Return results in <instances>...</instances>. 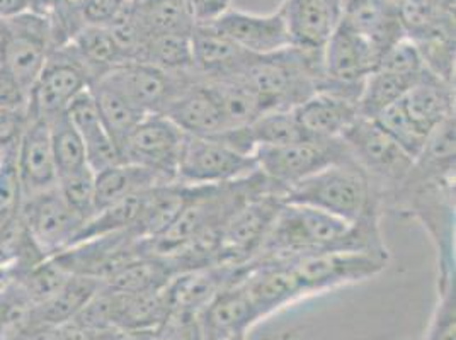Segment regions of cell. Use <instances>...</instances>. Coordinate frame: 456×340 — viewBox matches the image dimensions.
Wrapping results in <instances>:
<instances>
[{"mask_svg":"<svg viewBox=\"0 0 456 340\" xmlns=\"http://www.w3.org/2000/svg\"><path fill=\"white\" fill-rule=\"evenodd\" d=\"M385 205L420 222L436 247L437 283L455 281V117L429 134Z\"/></svg>","mask_w":456,"mask_h":340,"instance_id":"1","label":"cell"},{"mask_svg":"<svg viewBox=\"0 0 456 340\" xmlns=\"http://www.w3.org/2000/svg\"><path fill=\"white\" fill-rule=\"evenodd\" d=\"M351 223L321 209L283 203L259 254L250 263L293 264L306 255L347 250Z\"/></svg>","mask_w":456,"mask_h":340,"instance_id":"2","label":"cell"},{"mask_svg":"<svg viewBox=\"0 0 456 340\" xmlns=\"http://www.w3.org/2000/svg\"><path fill=\"white\" fill-rule=\"evenodd\" d=\"M242 77L259 97L265 113L291 111L322 89V50L289 46L274 55L256 57Z\"/></svg>","mask_w":456,"mask_h":340,"instance_id":"3","label":"cell"},{"mask_svg":"<svg viewBox=\"0 0 456 340\" xmlns=\"http://www.w3.org/2000/svg\"><path fill=\"white\" fill-rule=\"evenodd\" d=\"M285 203L321 209L347 223L360 220L370 209L383 208L380 192L353 158L289 186Z\"/></svg>","mask_w":456,"mask_h":340,"instance_id":"4","label":"cell"},{"mask_svg":"<svg viewBox=\"0 0 456 340\" xmlns=\"http://www.w3.org/2000/svg\"><path fill=\"white\" fill-rule=\"evenodd\" d=\"M351 158L362 167L380 192L381 203L399 190L412 169L414 158L381 128L375 119L360 116L342 134Z\"/></svg>","mask_w":456,"mask_h":340,"instance_id":"5","label":"cell"},{"mask_svg":"<svg viewBox=\"0 0 456 340\" xmlns=\"http://www.w3.org/2000/svg\"><path fill=\"white\" fill-rule=\"evenodd\" d=\"M257 170L276 186L288 190L306 177L351 158L342 138L308 136L280 147L254 151Z\"/></svg>","mask_w":456,"mask_h":340,"instance_id":"6","label":"cell"},{"mask_svg":"<svg viewBox=\"0 0 456 340\" xmlns=\"http://www.w3.org/2000/svg\"><path fill=\"white\" fill-rule=\"evenodd\" d=\"M283 203L285 190L273 188L237 209L220 231L218 265L244 267L254 261Z\"/></svg>","mask_w":456,"mask_h":340,"instance_id":"7","label":"cell"},{"mask_svg":"<svg viewBox=\"0 0 456 340\" xmlns=\"http://www.w3.org/2000/svg\"><path fill=\"white\" fill-rule=\"evenodd\" d=\"M380 58L381 52L371 39L339 20L322 46V91L360 97L364 78L377 70Z\"/></svg>","mask_w":456,"mask_h":340,"instance_id":"8","label":"cell"},{"mask_svg":"<svg viewBox=\"0 0 456 340\" xmlns=\"http://www.w3.org/2000/svg\"><path fill=\"white\" fill-rule=\"evenodd\" d=\"M53 48V28L48 18L24 12L0 20V63L16 76L28 93Z\"/></svg>","mask_w":456,"mask_h":340,"instance_id":"9","label":"cell"},{"mask_svg":"<svg viewBox=\"0 0 456 340\" xmlns=\"http://www.w3.org/2000/svg\"><path fill=\"white\" fill-rule=\"evenodd\" d=\"M93 82V74L70 43L55 46L29 91L28 116L50 119L65 113L72 99Z\"/></svg>","mask_w":456,"mask_h":340,"instance_id":"10","label":"cell"},{"mask_svg":"<svg viewBox=\"0 0 456 340\" xmlns=\"http://www.w3.org/2000/svg\"><path fill=\"white\" fill-rule=\"evenodd\" d=\"M388 261L390 257L375 254L330 250L306 255L289 265L300 283L304 296H310L346 284L371 279L387 269Z\"/></svg>","mask_w":456,"mask_h":340,"instance_id":"11","label":"cell"},{"mask_svg":"<svg viewBox=\"0 0 456 340\" xmlns=\"http://www.w3.org/2000/svg\"><path fill=\"white\" fill-rule=\"evenodd\" d=\"M256 170L254 157L233 150L216 138L186 134L177 162V181L190 186H213L242 179Z\"/></svg>","mask_w":456,"mask_h":340,"instance_id":"12","label":"cell"},{"mask_svg":"<svg viewBox=\"0 0 456 340\" xmlns=\"http://www.w3.org/2000/svg\"><path fill=\"white\" fill-rule=\"evenodd\" d=\"M194 69L169 74L149 63L126 61L97 78L119 91L145 114H162L172 101L198 80Z\"/></svg>","mask_w":456,"mask_h":340,"instance_id":"13","label":"cell"},{"mask_svg":"<svg viewBox=\"0 0 456 340\" xmlns=\"http://www.w3.org/2000/svg\"><path fill=\"white\" fill-rule=\"evenodd\" d=\"M145 254L143 240L134 235V230H125L78 242L52 257L69 274L106 283L123 265Z\"/></svg>","mask_w":456,"mask_h":340,"instance_id":"14","label":"cell"},{"mask_svg":"<svg viewBox=\"0 0 456 340\" xmlns=\"http://www.w3.org/2000/svg\"><path fill=\"white\" fill-rule=\"evenodd\" d=\"M184 136L167 116L147 114L125 142L121 158L174 182L177 181V162Z\"/></svg>","mask_w":456,"mask_h":340,"instance_id":"15","label":"cell"},{"mask_svg":"<svg viewBox=\"0 0 456 340\" xmlns=\"http://www.w3.org/2000/svg\"><path fill=\"white\" fill-rule=\"evenodd\" d=\"M20 216L33 242L46 257L74 246L84 227V220L69 208L58 188L24 198Z\"/></svg>","mask_w":456,"mask_h":340,"instance_id":"16","label":"cell"},{"mask_svg":"<svg viewBox=\"0 0 456 340\" xmlns=\"http://www.w3.org/2000/svg\"><path fill=\"white\" fill-rule=\"evenodd\" d=\"M211 24L254 57L274 55L293 46L281 9L265 16L230 9Z\"/></svg>","mask_w":456,"mask_h":340,"instance_id":"17","label":"cell"},{"mask_svg":"<svg viewBox=\"0 0 456 340\" xmlns=\"http://www.w3.org/2000/svg\"><path fill=\"white\" fill-rule=\"evenodd\" d=\"M16 164L24 198L57 188V164L46 119L28 116L16 151Z\"/></svg>","mask_w":456,"mask_h":340,"instance_id":"18","label":"cell"},{"mask_svg":"<svg viewBox=\"0 0 456 340\" xmlns=\"http://www.w3.org/2000/svg\"><path fill=\"white\" fill-rule=\"evenodd\" d=\"M240 283L254 304L259 320L305 298L291 265L248 263L240 276Z\"/></svg>","mask_w":456,"mask_h":340,"instance_id":"19","label":"cell"},{"mask_svg":"<svg viewBox=\"0 0 456 340\" xmlns=\"http://www.w3.org/2000/svg\"><path fill=\"white\" fill-rule=\"evenodd\" d=\"M192 69L201 78L242 76L254 55L237 46L211 22L194 24L191 31Z\"/></svg>","mask_w":456,"mask_h":340,"instance_id":"20","label":"cell"},{"mask_svg":"<svg viewBox=\"0 0 456 340\" xmlns=\"http://www.w3.org/2000/svg\"><path fill=\"white\" fill-rule=\"evenodd\" d=\"M257 321L256 308L239 278L209 302L198 319V327L201 340H228L235 336H246Z\"/></svg>","mask_w":456,"mask_h":340,"instance_id":"21","label":"cell"},{"mask_svg":"<svg viewBox=\"0 0 456 340\" xmlns=\"http://www.w3.org/2000/svg\"><path fill=\"white\" fill-rule=\"evenodd\" d=\"M293 46L322 50L342 16L341 0H285L281 4Z\"/></svg>","mask_w":456,"mask_h":340,"instance_id":"22","label":"cell"},{"mask_svg":"<svg viewBox=\"0 0 456 340\" xmlns=\"http://www.w3.org/2000/svg\"><path fill=\"white\" fill-rule=\"evenodd\" d=\"M305 132L317 138H342L360 117L358 97L332 91H319L293 109Z\"/></svg>","mask_w":456,"mask_h":340,"instance_id":"23","label":"cell"},{"mask_svg":"<svg viewBox=\"0 0 456 340\" xmlns=\"http://www.w3.org/2000/svg\"><path fill=\"white\" fill-rule=\"evenodd\" d=\"M65 116L80 134L86 147L87 166L94 174L123 162L121 153L116 149L113 140L101 123L99 109L91 89L82 91L72 99V102L65 109Z\"/></svg>","mask_w":456,"mask_h":340,"instance_id":"24","label":"cell"},{"mask_svg":"<svg viewBox=\"0 0 456 340\" xmlns=\"http://www.w3.org/2000/svg\"><path fill=\"white\" fill-rule=\"evenodd\" d=\"M402 106L419 130L429 136L446 119L455 117V84L439 78L426 69L409 93L402 97Z\"/></svg>","mask_w":456,"mask_h":340,"instance_id":"25","label":"cell"},{"mask_svg":"<svg viewBox=\"0 0 456 340\" xmlns=\"http://www.w3.org/2000/svg\"><path fill=\"white\" fill-rule=\"evenodd\" d=\"M162 114L190 136L211 138L227 130L222 111L201 77L177 95Z\"/></svg>","mask_w":456,"mask_h":340,"instance_id":"26","label":"cell"},{"mask_svg":"<svg viewBox=\"0 0 456 340\" xmlns=\"http://www.w3.org/2000/svg\"><path fill=\"white\" fill-rule=\"evenodd\" d=\"M194 186L174 181L149 190L142 215L134 227V235L140 240L159 239L177 220Z\"/></svg>","mask_w":456,"mask_h":340,"instance_id":"27","label":"cell"},{"mask_svg":"<svg viewBox=\"0 0 456 340\" xmlns=\"http://www.w3.org/2000/svg\"><path fill=\"white\" fill-rule=\"evenodd\" d=\"M209 94L218 104L228 128H240L265 114L263 104L242 76L203 78Z\"/></svg>","mask_w":456,"mask_h":340,"instance_id":"28","label":"cell"},{"mask_svg":"<svg viewBox=\"0 0 456 340\" xmlns=\"http://www.w3.org/2000/svg\"><path fill=\"white\" fill-rule=\"evenodd\" d=\"M157 172L128 162H121L95 174V213L116 201L167 184Z\"/></svg>","mask_w":456,"mask_h":340,"instance_id":"29","label":"cell"},{"mask_svg":"<svg viewBox=\"0 0 456 340\" xmlns=\"http://www.w3.org/2000/svg\"><path fill=\"white\" fill-rule=\"evenodd\" d=\"M101 286L102 283L97 279L72 274L50 300L31 308L29 321L61 327L76 319Z\"/></svg>","mask_w":456,"mask_h":340,"instance_id":"30","label":"cell"},{"mask_svg":"<svg viewBox=\"0 0 456 340\" xmlns=\"http://www.w3.org/2000/svg\"><path fill=\"white\" fill-rule=\"evenodd\" d=\"M89 89L94 95L101 123L121 153L125 142L147 114L102 80H95Z\"/></svg>","mask_w":456,"mask_h":340,"instance_id":"31","label":"cell"},{"mask_svg":"<svg viewBox=\"0 0 456 340\" xmlns=\"http://www.w3.org/2000/svg\"><path fill=\"white\" fill-rule=\"evenodd\" d=\"M174 276L175 272L166 257L145 254L123 265L102 286L118 293L160 291L171 283Z\"/></svg>","mask_w":456,"mask_h":340,"instance_id":"32","label":"cell"},{"mask_svg":"<svg viewBox=\"0 0 456 340\" xmlns=\"http://www.w3.org/2000/svg\"><path fill=\"white\" fill-rule=\"evenodd\" d=\"M69 43L87 65L94 82L116 67L126 63L111 31L104 26H82Z\"/></svg>","mask_w":456,"mask_h":340,"instance_id":"33","label":"cell"},{"mask_svg":"<svg viewBox=\"0 0 456 340\" xmlns=\"http://www.w3.org/2000/svg\"><path fill=\"white\" fill-rule=\"evenodd\" d=\"M418 78L399 76V74H392V72L377 69L362 82L360 97H358L360 116L368 117V119H375L387 108L399 102L400 99L407 94L409 89L416 84Z\"/></svg>","mask_w":456,"mask_h":340,"instance_id":"34","label":"cell"},{"mask_svg":"<svg viewBox=\"0 0 456 340\" xmlns=\"http://www.w3.org/2000/svg\"><path fill=\"white\" fill-rule=\"evenodd\" d=\"M149 190L123 198V199L116 201L110 206L99 209L94 216L84 227L80 228L74 244L89 240V239H95V237H102V235H108V233L134 230L140 215H142V209L145 205Z\"/></svg>","mask_w":456,"mask_h":340,"instance_id":"35","label":"cell"},{"mask_svg":"<svg viewBox=\"0 0 456 340\" xmlns=\"http://www.w3.org/2000/svg\"><path fill=\"white\" fill-rule=\"evenodd\" d=\"M134 7L147 36L190 35L196 24L186 0H151Z\"/></svg>","mask_w":456,"mask_h":340,"instance_id":"36","label":"cell"},{"mask_svg":"<svg viewBox=\"0 0 456 340\" xmlns=\"http://www.w3.org/2000/svg\"><path fill=\"white\" fill-rule=\"evenodd\" d=\"M140 63H149L169 74L188 72L192 69V48L190 35H159L149 36Z\"/></svg>","mask_w":456,"mask_h":340,"instance_id":"37","label":"cell"},{"mask_svg":"<svg viewBox=\"0 0 456 340\" xmlns=\"http://www.w3.org/2000/svg\"><path fill=\"white\" fill-rule=\"evenodd\" d=\"M248 133L256 149L280 147L312 136L300 126L293 109L261 114L254 123L248 125Z\"/></svg>","mask_w":456,"mask_h":340,"instance_id":"38","label":"cell"},{"mask_svg":"<svg viewBox=\"0 0 456 340\" xmlns=\"http://www.w3.org/2000/svg\"><path fill=\"white\" fill-rule=\"evenodd\" d=\"M46 121L50 126L52 149L55 155L58 177L63 174H70V172L89 167L86 158L84 142L65 113L57 114Z\"/></svg>","mask_w":456,"mask_h":340,"instance_id":"39","label":"cell"},{"mask_svg":"<svg viewBox=\"0 0 456 340\" xmlns=\"http://www.w3.org/2000/svg\"><path fill=\"white\" fill-rule=\"evenodd\" d=\"M70 276L53 257H46L12 281L20 286L31 306H37L50 300Z\"/></svg>","mask_w":456,"mask_h":340,"instance_id":"40","label":"cell"},{"mask_svg":"<svg viewBox=\"0 0 456 340\" xmlns=\"http://www.w3.org/2000/svg\"><path fill=\"white\" fill-rule=\"evenodd\" d=\"M58 192L69 208L84 220V225L95 215V174L91 167L63 174L58 177Z\"/></svg>","mask_w":456,"mask_h":340,"instance_id":"41","label":"cell"},{"mask_svg":"<svg viewBox=\"0 0 456 340\" xmlns=\"http://www.w3.org/2000/svg\"><path fill=\"white\" fill-rule=\"evenodd\" d=\"M16 151L0 155V230L20 218L24 203Z\"/></svg>","mask_w":456,"mask_h":340,"instance_id":"42","label":"cell"},{"mask_svg":"<svg viewBox=\"0 0 456 340\" xmlns=\"http://www.w3.org/2000/svg\"><path fill=\"white\" fill-rule=\"evenodd\" d=\"M375 121L380 125L385 132L388 133L403 150L407 151L414 160L424 149L429 136L419 130L414 121L405 113L402 106V99L394 106L387 108L383 113L375 117Z\"/></svg>","mask_w":456,"mask_h":340,"instance_id":"43","label":"cell"},{"mask_svg":"<svg viewBox=\"0 0 456 340\" xmlns=\"http://www.w3.org/2000/svg\"><path fill=\"white\" fill-rule=\"evenodd\" d=\"M31 303L12 279L0 284V340L29 321Z\"/></svg>","mask_w":456,"mask_h":340,"instance_id":"44","label":"cell"},{"mask_svg":"<svg viewBox=\"0 0 456 340\" xmlns=\"http://www.w3.org/2000/svg\"><path fill=\"white\" fill-rule=\"evenodd\" d=\"M377 69L399 74V76L418 78L424 74L426 65L420 57L418 45L409 36H403L383 52Z\"/></svg>","mask_w":456,"mask_h":340,"instance_id":"45","label":"cell"},{"mask_svg":"<svg viewBox=\"0 0 456 340\" xmlns=\"http://www.w3.org/2000/svg\"><path fill=\"white\" fill-rule=\"evenodd\" d=\"M437 293L439 300L426 340H455V281L437 284Z\"/></svg>","mask_w":456,"mask_h":340,"instance_id":"46","label":"cell"},{"mask_svg":"<svg viewBox=\"0 0 456 340\" xmlns=\"http://www.w3.org/2000/svg\"><path fill=\"white\" fill-rule=\"evenodd\" d=\"M134 340H201L198 320L169 315L167 320L152 330L128 334Z\"/></svg>","mask_w":456,"mask_h":340,"instance_id":"47","label":"cell"},{"mask_svg":"<svg viewBox=\"0 0 456 340\" xmlns=\"http://www.w3.org/2000/svg\"><path fill=\"white\" fill-rule=\"evenodd\" d=\"M29 93L16 76L0 63V111L28 113Z\"/></svg>","mask_w":456,"mask_h":340,"instance_id":"48","label":"cell"},{"mask_svg":"<svg viewBox=\"0 0 456 340\" xmlns=\"http://www.w3.org/2000/svg\"><path fill=\"white\" fill-rule=\"evenodd\" d=\"M132 0H86L80 16L84 26L108 28Z\"/></svg>","mask_w":456,"mask_h":340,"instance_id":"49","label":"cell"},{"mask_svg":"<svg viewBox=\"0 0 456 340\" xmlns=\"http://www.w3.org/2000/svg\"><path fill=\"white\" fill-rule=\"evenodd\" d=\"M125 334L118 330H104L69 321L58 328V340H119Z\"/></svg>","mask_w":456,"mask_h":340,"instance_id":"50","label":"cell"},{"mask_svg":"<svg viewBox=\"0 0 456 340\" xmlns=\"http://www.w3.org/2000/svg\"><path fill=\"white\" fill-rule=\"evenodd\" d=\"M186 2L196 24L213 22L232 9V0H186Z\"/></svg>","mask_w":456,"mask_h":340,"instance_id":"51","label":"cell"},{"mask_svg":"<svg viewBox=\"0 0 456 340\" xmlns=\"http://www.w3.org/2000/svg\"><path fill=\"white\" fill-rule=\"evenodd\" d=\"M58 328L60 327L28 321L16 332L9 334L5 339L2 340H58Z\"/></svg>","mask_w":456,"mask_h":340,"instance_id":"52","label":"cell"},{"mask_svg":"<svg viewBox=\"0 0 456 340\" xmlns=\"http://www.w3.org/2000/svg\"><path fill=\"white\" fill-rule=\"evenodd\" d=\"M35 0H0V20L29 12Z\"/></svg>","mask_w":456,"mask_h":340,"instance_id":"53","label":"cell"},{"mask_svg":"<svg viewBox=\"0 0 456 340\" xmlns=\"http://www.w3.org/2000/svg\"><path fill=\"white\" fill-rule=\"evenodd\" d=\"M436 12L441 14H455V0H433Z\"/></svg>","mask_w":456,"mask_h":340,"instance_id":"54","label":"cell"},{"mask_svg":"<svg viewBox=\"0 0 456 340\" xmlns=\"http://www.w3.org/2000/svg\"><path fill=\"white\" fill-rule=\"evenodd\" d=\"M147 2H151V0H132L134 5H143V4H147Z\"/></svg>","mask_w":456,"mask_h":340,"instance_id":"55","label":"cell"},{"mask_svg":"<svg viewBox=\"0 0 456 340\" xmlns=\"http://www.w3.org/2000/svg\"><path fill=\"white\" fill-rule=\"evenodd\" d=\"M119 340H134V337H132V336H128V334H125V336H123Z\"/></svg>","mask_w":456,"mask_h":340,"instance_id":"56","label":"cell"}]
</instances>
